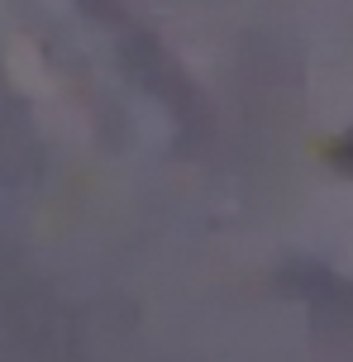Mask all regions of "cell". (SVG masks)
Masks as SVG:
<instances>
[{
    "label": "cell",
    "mask_w": 353,
    "mask_h": 362,
    "mask_svg": "<svg viewBox=\"0 0 353 362\" xmlns=\"http://www.w3.org/2000/svg\"><path fill=\"white\" fill-rule=\"evenodd\" d=\"M330 163H335L339 172H349V177H353V129L335 139V148H330Z\"/></svg>",
    "instance_id": "6da1fadb"
}]
</instances>
